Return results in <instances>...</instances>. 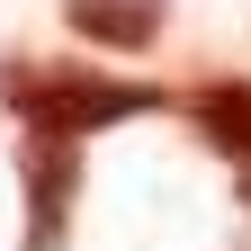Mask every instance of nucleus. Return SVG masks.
Segmentation results:
<instances>
[{
	"label": "nucleus",
	"mask_w": 251,
	"mask_h": 251,
	"mask_svg": "<svg viewBox=\"0 0 251 251\" xmlns=\"http://www.w3.org/2000/svg\"><path fill=\"white\" fill-rule=\"evenodd\" d=\"M0 99L27 135H108V126H135V117H162L171 90L152 81H126V72H99V63H27L9 54L0 63Z\"/></svg>",
	"instance_id": "obj_1"
},
{
	"label": "nucleus",
	"mask_w": 251,
	"mask_h": 251,
	"mask_svg": "<svg viewBox=\"0 0 251 251\" xmlns=\"http://www.w3.org/2000/svg\"><path fill=\"white\" fill-rule=\"evenodd\" d=\"M18 188H27L18 251H63L72 242V198H81V144L72 135H18Z\"/></svg>",
	"instance_id": "obj_2"
},
{
	"label": "nucleus",
	"mask_w": 251,
	"mask_h": 251,
	"mask_svg": "<svg viewBox=\"0 0 251 251\" xmlns=\"http://www.w3.org/2000/svg\"><path fill=\"white\" fill-rule=\"evenodd\" d=\"M63 27L108 54H152L162 45V0H63Z\"/></svg>",
	"instance_id": "obj_3"
},
{
	"label": "nucleus",
	"mask_w": 251,
	"mask_h": 251,
	"mask_svg": "<svg viewBox=\"0 0 251 251\" xmlns=\"http://www.w3.org/2000/svg\"><path fill=\"white\" fill-rule=\"evenodd\" d=\"M188 126L206 135V152H225V162H242V171H251V72L188 90Z\"/></svg>",
	"instance_id": "obj_4"
},
{
	"label": "nucleus",
	"mask_w": 251,
	"mask_h": 251,
	"mask_svg": "<svg viewBox=\"0 0 251 251\" xmlns=\"http://www.w3.org/2000/svg\"><path fill=\"white\" fill-rule=\"evenodd\" d=\"M242 206H251V171H242Z\"/></svg>",
	"instance_id": "obj_5"
}]
</instances>
